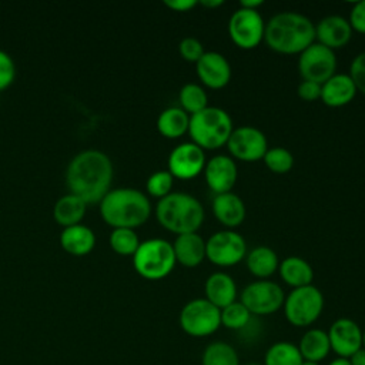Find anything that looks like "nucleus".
I'll return each mask as SVG.
<instances>
[{"mask_svg":"<svg viewBox=\"0 0 365 365\" xmlns=\"http://www.w3.org/2000/svg\"><path fill=\"white\" fill-rule=\"evenodd\" d=\"M111 181V160L100 150H84L76 154L66 170V185L70 194L87 204L100 202L110 191Z\"/></svg>","mask_w":365,"mask_h":365,"instance_id":"f257e3e1","label":"nucleus"},{"mask_svg":"<svg viewBox=\"0 0 365 365\" xmlns=\"http://www.w3.org/2000/svg\"><path fill=\"white\" fill-rule=\"evenodd\" d=\"M264 41L279 54H301L315 43V24L297 11H281L265 23Z\"/></svg>","mask_w":365,"mask_h":365,"instance_id":"f03ea898","label":"nucleus"},{"mask_svg":"<svg viewBox=\"0 0 365 365\" xmlns=\"http://www.w3.org/2000/svg\"><path fill=\"white\" fill-rule=\"evenodd\" d=\"M100 204L101 218L113 228H131L143 225L151 214L148 197L135 188L121 187L110 190Z\"/></svg>","mask_w":365,"mask_h":365,"instance_id":"7ed1b4c3","label":"nucleus"},{"mask_svg":"<svg viewBox=\"0 0 365 365\" xmlns=\"http://www.w3.org/2000/svg\"><path fill=\"white\" fill-rule=\"evenodd\" d=\"M155 218L167 231L181 235L198 232L204 222L205 211L202 204L191 194L174 191L158 200Z\"/></svg>","mask_w":365,"mask_h":365,"instance_id":"20e7f679","label":"nucleus"},{"mask_svg":"<svg viewBox=\"0 0 365 365\" xmlns=\"http://www.w3.org/2000/svg\"><path fill=\"white\" fill-rule=\"evenodd\" d=\"M234 130L230 114L214 106H208L202 111L190 115L188 135L200 148L218 150L227 144Z\"/></svg>","mask_w":365,"mask_h":365,"instance_id":"39448f33","label":"nucleus"},{"mask_svg":"<svg viewBox=\"0 0 365 365\" xmlns=\"http://www.w3.org/2000/svg\"><path fill=\"white\" fill-rule=\"evenodd\" d=\"M175 264L173 245L163 238H150L140 242V247L133 255L134 269L148 281H158L168 277Z\"/></svg>","mask_w":365,"mask_h":365,"instance_id":"423d86ee","label":"nucleus"},{"mask_svg":"<svg viewBox=\"0 0 365 365\" xmlns=\"http://www.w3.org/2000/svg\"><path fill=\"white\" fill-rule=\"evenodd\" d=\"M325 299L322 292L315 285L294 288L285 295L284 315L285 319L297 328L311 327L322 314Z\"/></svg>","mask_w":365,"mask_h":365,"instance_id":"0eeeda50","label":"nucleus"},{"mask_svg":"<svg viewBox=\"0 0 365 365\" xmlns=\"http://www.w3.org/2000/svg\"><path fill=\"white\" fill-rule=\"evenodd\" d=\"M178 322L187 335L205 338L221 327V309L205 298H195L181 308Z\"/></svg>","mask_w":365,"mask_h":365,"instance_id":"6e6552de","label":"nucleus"},{"mask_svg":"<svg viewBox=\"0 0 365 365\" xmlns=\"http://www.w3.org/2000/svg\"><path fill=\"white\" fill-rule=\"evenodd\" d=\"M247 242L234 230H221L205 241V258L217 267H232L245 259Z\"/></svg>","mask_w":365,"mask_h":365,"instance_id":"1a4fd4ad","label":"nucleus"},{"mask_svg":"<svg viewBox=\"0 0 365 365\" xmlns=\"http://www.w3.org/2000/svg\"><path fill=\"white\" fill-rule=\"evenodd\" d=\"M265 21L258 10L238 7L228 20V36L241 50H252L264 41Z\"/></svg>","mask_w":365,"mask_h":365,"instance_id":"9d476101","label":"nucleus"},{"mask_svg":"<svg viewBox=\"0 0 365 365\" xmlns=\"http://www.w3.org/2000/svg\"><path fill=\"white\" fill-rule=\"evenodd\" d=\"M285 294L282 288L271 279H257L248 284L240 295V301L251 315H271L282 308Z\"/></svg>","mask_w":365,"mask_h":365,"instance_id":"9b49d317","label":"nucleus"},{"mask_svg":"<svg viewBox=\"0 0 365 365\" xmlns=\"http://www.w3.org/2000/svg\"><path fill=\"white\" fill-rule=\"evenodd\" d=\"M338 61L335 51L328 47L312 43L298 57V71L302 80L324 84L329 77L335 74Z\"/></svg>","mask_w":365,"mask_h":365,"instance_id":"f8f14e48","label":"nucleus"},{"mask_svg":"<svg viewBox=\"0 0 365 365\" xmlns=\"http://www.w3.org/2000/svg\"><path fill=\"white\" fill-rule=\"evenodd\" d=\"M225 145L231 154V158L245 163H255L262 160L267 150L269 148L265 134L252 125L235 127Z\"/></svg>","mask_w":365,"mask_h":365,"instance_id":"ddd939ff","label":"nucleus"},{"mask_svg":"<svg viewBox=\"0 0 365 365\" xmlns=\"http://www.w3.org/2000/svg\"><path fill=\"white\" fill-rule=\"evenodd\" d=\"M205 153L192 141L181 143L168 155V173L178 180H192L204 171Z\"/></svg>","mask_w":365,"mask_h":365,"instance_id":"4468645a","label":"nucleus"},{"mask_svg":"<svg viewBox=\"0 0 365 365\" xmlns=\"http://www.w3.org/2000/svg\"><path fill=\"white\" fill-rule=\"evenodd\" d=\"M362 328L351 318L335 319L327 331L331 351L338 358H349L362 348Z\"/></svg>","mask_w":365,"mask_h":365,"instance_id":"2eb2a0df","label":"nucleus"},{"mask_svg":"<svg viewBox=\"0 0 365 365\" xmlns=\"http://www.w3.org/2000/svg\"><path fill=\"white\" fill-rule=\"evenodd\" d=\"M195 73L205 87L220 90L230 83L232 70L224 54L218 51H205L195 63Z\"/></svg>","mask_w":365,"mask_h":365,"instance_id":"dca6fc26","label":"nucleus"},{"mask_svg":"<svg viewBox=\"0 0 365 365\" xmlns=\"http://www.w3.org/2000/svg\"><path fill=\"white\" fill-rule=\"evenodd\" d=\"M202 173L208 188L215 195L230 192L238 178L235 160L224 154L214 155L211 160H208Z\"/></svg>","mask_w":365,"mask_h":365,"instance_id":"f3484780","label":"nucleus"},{"mask_svg":"<svg viewBox=\"0 0 365 365\" xmlns=\"http://www.w3.org/2000/svg\"><path fill=\"white\" fill-rule=\"evenodd\" d=\"M352 29L348 19L342 16H327L315 24V41L335 51L342 48L352 38Z\"/></svg>","mask_w":365,"mask_h":365,"instance_id":"a211bd4d","label":"nucleus"},{"mask_svg":"<svg viewBox=\"0 0 365 365\" xmlns=\"http://www.w3.org/2000/svg\"><path fill=\"white\" fill-rule=\"evenodd\" d=\"M356 87L351 77L344 73H335L321 84V101L332 108L349 104L356 96Z\"/></svg>","mask_w":365,"mask_h":365,"instance_id":"6ab92c4d","label":"nucleus"},{"mask_svg":"<svg viewBox=\"0 0 365 365\" xmlns=\"http://www.w3.org/2000/svg\"><path fill=\"white\" fill-rule=\"evenodd\" d=\"M171 245L175 262L185 268H195L205 259V240L198 232L177 235Z\"/></svg>","mask_w":365,"mask_h":365,"instance_id":"aec40b11","label":"nucleus"},{"mask_svg":"<svg viewBox=\"0 0 365 365\" xmlns=\"http://www.w3.org/2000/svg\"><path fill=\"white\" fill-rule=\"evenodd\" d=\"M211 207L215 220L228 228L241 225L247 215L244 201L232 191L215 195Z\"/></svg>","mask_w":365,"mask_h":365,"instance_id":"412c9836","label":"nucleus"},{"mask_svg":"<svg viewBox=\"0 0 365 365\" xmlns=\"http://www.w3.org/2000/svg\"><path fill=\"white\" fill-rule=\"evenodd\" d=\"M204 294L207 301L222 309L237 301V284L231 275L218 271L205 279Z\"/></svg>","mask_w":365,"mask_h":365,"instance_id":"4be33fe9","label":"nucleus"},{"mask_svg":"<svg viewBox=\"0 0 365 365\" xmlns=\"http://www.w3.org/2000/svg\"><path fill=\"white\" fill-rule=\"evenodd\" d=\"M60 245L66 252L83 257L93 251L96 245V234L84 224L64 227L60 234Z\"/></svg>","mask_w":365,"mask_h":365,"instance_id":"5701e85b","label":"nucleus"},{"mask_svg":"<svg viewBox=\"0 0 365 365\" xmlns=\"http://www.w3.org/2000/svg\"><path fill=\"white\" fill-rule=\"evenodd\" d=\"M245 264L248 271L258 279H268L272 277L279 267L277 252L265 245L250 250L245 255Z\"/></svg>","mask_w":365,"mask_h":365,"instance_id":"b1692460","label":"nucleus"},{"mask_svg":"<svg viewBox=\"0 0 365 365\" xmlns=\"http://www.w3.org/2000/svg\"><path fill=\"white\" fill-rule=\"evenodd\" d=\"M281 279L292 289L311 285L314 279V269L311 264L301 257H287L279 262L278 267Z\"/></svg>","mask_w":365,"mask_h":365,"instance_id":"393cba45","label":"nucleus"},{"mask_svg":"<svg viewBox=\"0 0 365 365\" xmlns=\"http://www.w3.org/2000/svg\"><path fill=\"white\" fill-rule=\"evenodd\" d=\"M297 346L302 359L312 362L324 361L331 352L328 334L321 328H309L305 331Z\"/></svg>","mask_w":365,"mask_h":365,"instance_id":"a878e982","label":"nucleus"},{"mask_svg":"<svg viewBox=\"0 0 365 365\" xmlns=\"http://www.w3.org/2000/svg\"><path fill=\"white\" fill-rule=\"evenodd\" d=\"M87 202L74 194H66L60 197L53 207V218L63 227L81 224L86 215Z\"/></svg>","mask_w":365,"mask_h":365,"instance_id":"bb28decb","label":"nucleus"},{"mask_svg":"<svg viewBox=\"0 0 365 365\" xmlns=\"http://www.w3.org/2000/svg\"><path fill=\"white\" fill-rule=\"evenodd\" d=\"M190 115L180 107H168L163 110L157 118L158 133L170 140L180 138L188 133Z\"/></svg>","mask_w":365,"mask_h":365,"instance_id":"cd10ccee","label":"nucleus"},{"mask_svg":"<svg viewBox=\"0 0 365 365\" xmlns=\"http://www.w3.org/2000/svg\"><path fill=\"white\" fill-rule=\"evenodd\" d=\"M302 361L304 359L295 344L278 341L265 351L262 365H301Z\"/></svg>","mask_w":365,"mask_h":365,"instance_id":"c85d7f7f","label":"nucleus"},{"mask_svg":"<svg viewBox=\"0 0 365 365\" xmlns=\"http://www.w3.org/2000/svg\"><path fill=\"white\" fill-rule=\"evenodd\" d=\"M201 365H240V358L232 345L224 341H214L204 348Z\"/></svg>","mask_w":365,"mask_h":365,"instance_id":"c756f323","label":"nucleus"},{"mask_svg":"<svg viewBox=\"0 0 365 365\" xmlns=\"http://www.w3.org/2000/svg\"><path fill=\"white\" fill-rule=\"evenodd\" d=\"M180 108H182L188 115L197 114L208 107V96L205 90L195 83L184 84L178 93Z\"/></svg>","mask_w":365,"mask_h":365,"instance_id":"7c9ffc66","label":"nucleus"},{"mask_svg":"<svg viewBox=\"0 0 365 365\" xmlns=\"http://www.w3.org/2000/svg\"><path fill=\"white\" fill-rule=\"evenodd\" d=\"M108 242L111 250L123 257H133L140 247V238L131 228H114L110 232Z\"/></svg>","mask_w":365,"mask_h":365,"instance_id":"2f4dec72","label":"nucleus"},{"mask_svg":"<svg viewBox=\"0 0 365 365\" xmlns=\"http://www.w3.org/2000/svg\"><path fill=\"white\" fill-rule=\"evenodd\" d=\"M251 317V312L244 307L241 301H234L221 309V325L227 329L241 331L247 328Z\"/></svg>","mask_w":365,"mask_h":365,"instance_id":"473e14b6","label":"nucleus"},{"mask_svg":"<svg viewBox=\"0 0 365 365\" xmlns=\"http://www.w3.org/2000/svg\"><path fill=\"white\" fill-rule=\"evenodd\" d=\"M262 161L274 174H287L294 167V155L284 147L268 148Z\"/></svg>","mask_w":365,"mask_h":365,"instance_id":"72a5a7b5","label":"nucleus"},{"mask_svg":"<svg viewBox=\"0 0 365 365\" xmlns=\"http://www.w3.org/2000/svg\"><path fill=\"white\" fill-rule=\"evenodd\" d=\"M173 182H174V177L167 171V170H160L153 173L147 182H145V188L147 192L154 197V198H164L165 195H168L173 188Z\"/></svg>","mask_w":365,"mask_h":365,"instance_id":"f704fd0d","label":"nucleus"},{"mask_svg":"<svg viewBox=\"0 0 365 365\" xmlns=\"http://www.w3.org/2000/svg\"><path fill=\"white\" fill-rule=\"evenodd\" d=\"M178 53L182 60L188 63H197L205 53L202 43L195 37H185L178 44Z\"/></svg>","mask_w":365,"mask_h":365,"instance_id":"c9c22d12","label":"nucleus"},{"mask_svg":"<svg viewBox=\"0 0 365 365\" xmlns=\"http://www.w3.org/2000/svg\"><path fill=\"white\" fill-rule=\"evenodd\" d=\"M16 77V64L13 57L6 53L4 50H0V91L11 86Z\"/></svg>","mask_w":365,"mask_h":365,"instance_id":"e433bc0d","label":"nucleus"},{"mask_svg":"<svg viewBox=\"0 0 365 365\" xmlns=\"http://www.w3.org/2000/svg\"><path fill=\"white\" fill-rule=\"evenodd\" d=\"M348 76L354 81L356 91L365 96V51L359 53L354 57Z\"/></svg>","mask_w":365,"mask_h":365,"instance_id":"4c0bfd02","label":"nucleus"},{"mask_svg":"<svg viewBox=\"0 0 365 365\" xmlns=\"http://www.w3.org/2000/svg\"><path fill=\"white\" fill-rule=\"evenodd\" d=\"M352 31H356L359 34H365V0L356 1L351 11L348 19Z\"/></svg>","mask_w":365,"mask_h":365,"instance_id":"58836bf2","label":"nucleus"},{"mask_svg":"<svg viewBox=\"0 0 365 365\" xmlns=\"http://www.w3.org/2000/svg\"><path fill=\"white\" fill-rule=\"evenodd\" d=\"M297 94L304 101L321 100V84L314 83V81H308V80H302L298 84Z\"/></svg>","mask_w":365,"mask_h":365,"instance_id":"ea45409f","label":"nucleus"},{"mask_svg":"<svg viewBox=\"0 0 365 365\" xmlns=\"http://www.w3.org/2000/svg\"><path fill=\"white\" fill-rule=\"evenodd\" d=\"M164 6L173 11L184 13V11H190L195 6H198V1H195V0H165Z\"/></svg>","mask_w":365,"mask_h":365,"instance_id":"a19ab883","label":"nucleus"},{"mask_svg":"<svg viewBox=\"0 0 365 365\" xmlns=\"http://www.w3.org/2000/svg\"><path fill=\"white\" fill-rule=\"evenodd\" d=\"M351 365H365V348L362 346L348 358Z\"/></svg>","mask_w":365,"mask_h":365,"instance_id":"79ce46f5","label":"nucleus"},{"mask_svg":"<svg viewBox=\"0 0 365 365\" xmlns=\"http://www.w3.org/2000/svg\"><path fill=\"white\" fill-rule=\"evenodd\" d=\"M262 4H264L262 0H241L240 1V7L248 9V10H258V7H261Z\"/></svg>","mask_w":365,"mask_h":365,"instance_id":"37998d69","label":"nucleus"},{"mask_svg":"<svg viewBox=\"0 0 365 365\" xmlns=\"http://www.w3.org/2000/svg\"><path fill=\"white\" fill-rule=\"evenodd\" d=\"M198 4L200 6H202V7H207V9H217V7H220V6H222L224 4V1L222 0H201V1H198Z\"/></svg>","mask_w":365,"mask_h":365,"instance_id":"c03bdc74","label":"nucleus"},{"mask_svg":"<svg viewBox=\"0 0 365 365\" xmlns=\"http://www.w3.org/2000/svg\"><path fill=\"white\" fill-rule=\"evenodd\" d=\"M328 365H351V364H349V361H348L346 358H338V356H336V358L332 359Z\"/></svg>","mask_w":365,"mask_h":365,"instance_id":"a18cd8bd","label":"nucleus"},{"mask_svg":"<svg viewBox=\"0 0 365 365\" xmlns=\"http://www.w3.org/2000/svg\"><path fill=\"white\" fill-rule=\"evenodd\" d=\"M301 365H319V362H312V361H305V359H304V361L301 362Z\"/></svg>","mask_w":365,"mask_h":365,"instance_id":"49530a36","label":"nucleus"},{"mask_svg":"<svg viewBox=\"0 0 365 365\" xmlns=\"http://www.w3.org/2000/svg\"><path fill=\"white\" fill-rule=\"evenodd\" d=\"M362 346L365 348V329L362 331Z\"/></svg>","mask_w":365,"mask_h":365,"instance_id":"de8ad7c7","label":"nucleus"},{"mask_svg":"<svg viewBox=\"0 0 365 365\" xmlns=\"http://www.w3.org/2000/svg\"><path fill=\"white\" fill-rule=\"evenodd\" d=\"M245 365H262V364H257V362H250V364H245Z\"/></svg>","mask_w":365,"mask_h":365,"instance_id":"09e8293b","label":"nucleus"}]
</instances>
